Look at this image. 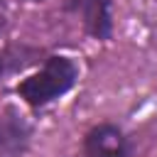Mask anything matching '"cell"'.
<instances>
[{
    "mask_svg": "<svg viewBox=\"0 0 157 157\" xmlns=\"http://www.w3.org/2000/svg\"><path fill=\"white\" fill-rule=\"evenodd\" d=\"M78 78V66L74 59L54 54L47 56L42 69L34 71L32 76L22 78L17 83V96L29 103L32 108H44L49 103H54L56 98H61L64 93H69L74 88Z\"/></svg>",
    "mask_w": 157,
    "mask_h": 157,
    "instance_id": "1",
    "label": "cell"
},
{
    "mask_svg": "<svg viewBox=\"0 0 157 157\" xmlns=\"http://www.w3.org/2000/svg\"><path fill=\"white\" fill-rule=\"evenodd\" d=\"M64 7L76 15L83 29L96 39H110L113 34V12L110 0H64Z\"/></svg>",
    "mask_w": 157,
    "mask_h": 157,
    "instance_id": "4",
    "label": "cell"
},
{
    "mask_svg": "<svg viewBox=\"0 0 157 157\" xmlns=\"http://www.w3.org/2000/svg\"><path fill=\"white\" fill-rule=\"evenodd\" d=\"M32 2H42V0H32Z\"/></svg>",
    "mask_w": 157,
    "mask_h": 157,
    "instance_id": "7",
    "label": "cell"
},
{
    "mask_svg": "<svg viewBox=\"0 0 157 157\" xmlns=\"http://www.w3.org/2000/svg\"><path fill=\"white\" fill-rule=\"evenodd\" d=\"M37 52L34 49H27V47H7L0 52V81L7 76V74H15V71H22L25 66H29L34 61Z\"/></svg>",
    "mask_w": 157,
    "mask_h": 157,
    "instance_id": "5",
    "label": "cell"
},
{
    "mask_svg": "<svg viewBox=\"0 0 157 157\" xmlns=\"http://www.w3.org/2000/svg\"><path fill=\"white\" fill-rule=\"evenodd\" d=\"M29 120L12 105L0 110V157H22L32 142Z\"/></svg>",
    "mask_w": 157,
    "mask_h": 157,
    "instance_id": "2",
    "label": "cell"
},
{
    "mask_svg": "<svg viewBox=\"0 0 157 157\" xmlns=\"http://www.w3.org/2000/svg\"><path fill=\"white\" fill-rule=\"evenodd\" d=\"M7 27V15H5V7H2V2H0V32Z\"/></svg>",
    "mask_w": 157,
    "mask_h": 157,
    "instance_id": "6",
    "label": "cell"
},
{
    "mask_svg": "<svg viewBox=\"0 0 157 157\" xmlns=\"http://www.w3.org/2000/svg\"><path fill=\"white\" fill-rule=\"evenodd\" d=\"M132 147L125 132L113 123L91 128L83 137V157H130Z\"/></svg>",
    "mask_w": 157,
    "mask_h": 157,
    "instance_id": "3",
    "label": "cell"
}]
</instances>
